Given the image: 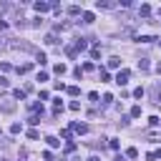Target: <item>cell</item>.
<instances>
[{
  "label": "cell",
  "instance_id": "29",
  "mask_svg": "<svg viewBox=\"0 0 161 161\" xmlns=\"http://www.w3.org/2000/svg\"><path fill=\"white\" fill-rule=\"evenodd\" d=\"M88 98L93 101V103H98V93H96V91H91V93H88Z\"/></svg>",
  "mask_w": 161,
  "mask_h": 161
},
{
  "label": "cell",
  "instance_id": "31",
  "mask_svg": "<svg viewBox=\"0 0 161 161\" xmlns=\"http://www.w3.org/2000/svg\"><path fill=\"white\" fill-rule=\"evenodd\" d=\"M154 156H156V159H161V149H156V151H154Z\"/></svg>",
  "mask_w": 161,
  "mask_h": 161
},
{
  "label": "cell",
  "instance_id": "10",
  "mask_svg": "<svg viewBox=\"0 0 161 161\" xmlns=\"http://www.w3.org/2000/svg\"><path fill=\"white\" fill-rule=\"evenodd\" d=\"M53 71H55L58 76H63V73L68 71V66H66V63H55V68H53Z\"/></svg>",
  "mask_w": 161,
  "mask_h": 161
},
{
  "label": "cell",
  "instance_id": "34",
  "mask_svg": "<svg viewBox=\"0 0 161 161\" xmlns=\"http://www.w3.org/2000/svg\"><path fill=\"white\" fill-rule=\"evenodd\" d=\"M156 71H159V73H161V63H159V66H156Z\"/></svg>",
  "mask_w": 161,
  "mask_h": 161
},
{
  "label": "cell",
  "instance_id": "6",
  "mask_svg": "<svg viewBox=\"0 0 161 161\" xmlns=\"http://www.w3.org/2000/svg\"><path fill=\"white\" fill-rule=\"evenodd\" d=\"M71 128H73L76 133H88V124H73Z\"/></svg>",
  "mask_w": 161,
  "mask_h": 161
},
{
  "label": "cell",
  "instance_id": "28",
  "mask_svg": "<svg viewBox=\"0 0 161 161\" xmlns=\"http://www.w3.org/2000/svg\"><path fill=\"white\" fill-rule=\"evenodd\" d=\"M108 146H111V149L116 151V149H118V138H111V141H108Z\"/></svg>",
  "mask_w": 161,
  "mask_h": 161
},
{
  "label": "cell",
  "instance_id": "14",
  "mask_svg": "<svg viewBox=\"0 0 161 161\" xmlns=\"http://www.w3.org/2000/svg\"><path fill=\"white\" fill-rule=\"evenodd\" d=\"M93 20H96V15H93L91 10H86V13H83V23H93Z\"/></svg>",
  "mask_w": 161,
  "mask_h": 161
},
{
  "label": "cell",
  "instance_id": "20",
  "mask_svg": "<svg viewBox=\"0 0 161 161\" xmlns=\"http://www.w3.org/2000/svg\"><path fill=\"white\" fill-rule=\"evenodd\" d=\"M13 98H18V101H23V98H25V91H20V88H18V91H13Z\"/></svg>",
  "mask_w": 161,
  "mask_h": 161
},
{
  "label": "cell",
  "instance_id": "17",
  "mask_svg": "<svg viewBox=\"0 0 161 161\" xmlns=\"http://www.w3.org/2000/svg\"><path fill=\"white\" fill-rule=\"evenodd\" d=\"M35 60H38L40 66H46V60H48V58H46V53H40V50H38V53H35Z\"/></svg>",
  "mask_w": 161,
  "mask_h": 161
},
{
  "label": "cell",
  "instance_id": "35",
  "mask_svg": "<svg viewBox=\"0 0 161 161\" xmlns=\"http://www.w3.org/2000/svg\"><path fill=\"white\" fill-rule=\"evenodd\" d=\"M159 46H161V40H159Z\"/></svg>",
  "mask_w": 161,
  "mask_h": 161
},
{
  "label": "cell",
  "instance_id": "2",
  "mask_svg": "<svg viewBox=\"0 0 161 161\" xmlns=\"http://www.w3.org/2000/svg\"><path fill=\"white\" fill-rule=\"evenodd\" d=\"M128 78H131V73H128V71H126V68H121V71H118V73H116V83H118V86H121V88H124V86H126V83H128Z\"/></svg>",
  "mask_w": 161,
  "mask_h": 161
},
{
  "label": "cell",
  "instance_id": "23",
  "mask_svg": "<svg viewBox=\"0 0 161 161\" xmlns=\"http://www.w3.org/2000/svg\"><path fill=\"white\" fill-rule=\"evenodd\" d=\"M131 116L138 118V116H141V106H133V108H131Z\"/></svg>",
  "mask_w": 161,
  "mask_h": 161
},
{
  "label": "cell",
  "instance_id": "16",
  "mask_svg": "<svg viewBox=\"0 0 161 161\" xmlns=\"http://www.w3.org/2000/svg\"><path fill=\"white\" fill-rule=\"evenodd\" d=\"M136 40H138V43H151V40H156V38L154 35H138Z\"/></svg>",
  "mask_w": 161,
  "mask_h": 161
},
{
  "label": "cell",
  "instance_id": "32",
  "mask_svg": "<svg viewBox=\"0 0 161 161\" xmlns=\"http://www.w3.org/2000/svg\"><path fill=\"white\" fill-rule=\"evenodd\" d=\"M88 161H101V159L98 156H88Z\"/></svg>",
  "mask_w": 161,
  "mask_h": 161
},
{
  "label": "cell",
  "instance_id": "21",
  "mask_svg": "<svg viewBox=\"0 0 161 161\" xmlns=\"http://www.w3.org/2000/svg\"><path fill=\"white\" fill-rule=\"evenodd\" d=\"M91 55H93V58H101V46H93V48H91Z\"/></svg>",
  "mask_w": 161,
  "mask_h": 161
},
{
  "label": "cell",
  "instance_id": "8",
  "mask_svg": "<svg viewBox=\"0 0 161 161\" xmlns=\"http://www.w3.org/2000/svg\"><path fill=\"white\" fill-rule=\"evenodd\" d=\"M138 15H141V18H149V15H151V5H141V8H138Z\"/></svg>",
  "mask_w": 161,
  "mask_h": 161
},
{
  "label": "cell",
  "instance_id": "18",
  "mask_svg": "<svg viewBox=\"0 0 161 161\" xmlns=\"http://www.w3.org/2000/svg\"><path fill=\"white\" fill-rule=\"evenodd\" d=\"M126 156H128V159H138V149H133V146L126 149Z\"/></svg>",
  "mask_w": 161,
  "mask_h": 161
},
{
  "label": "cell",
  "instance_id": "3",
  "mask_svg": "<svg viewBox=\"0 0 161 161\" xmlns=\"http://www.w3.org/2000/svg\"><path fill=\"white\" fill-rule=\"evenodd\" d=\"M96 8H103V10H113V8H116V3H111V0H98V3H96Z\"/></svg>",
  "mask_w": 161,
  "mask_h": 161
},
{
  "label": "cell",
  "instance_id": "7",
  "mask_svg": "<svg viewBox=\"0 0 161 161\" xmlns=\"http://www.w3.org/2000/svg\"><path fill=\"white\" fill-rule=\"evenodd\" d=\"M33 8H35V10H38V13H46V10H50V8H53V5H50V3H35V5H33Z\"/></svg>",
  "mask_w": 161,
  "mask_h": 161
},
{
  "label": "cell",
  "instance_id": "5",
  "mask_svg": "<svg viewBox=\"0 0 161 161\" xmlns=\"http://www.w3.org/2000/svg\"><path fill=\"white\" fill-rule=\"evenodd\" d=\"M73 46H76V50H86V48H88L86 38H76V40H73Z\"/></svg>",
  "mask_w": 161,
  "mask_h": 161
},
{
  "label": "cell",
  "instance_id": "4",
  "mask_svg": "<svg viewBox=\"0 0 161 161\" xmlns=\"http://www.w3.org/2000/svg\"><path fill=\"white\" fill-rule=\"evenodd\" d=\"M151 98H154V103H156V106L161 103V88H159V86H154V88H151Z\"/></svg>",
  "mask_w": 161,
  "mask_h": 161
},
{
  "label": "cell",
  "instance_id": "15",
  "mask_svg": "<svg viewBox=\"0 0 161 161\" xmlns=\"http://www.w3.org/2000/svg\"><path fill=\"white\" fill-rule=\"evenodd\" d=\"M138 71H149V58H141L138 60Z\"/></svg>",
  "mask_w": 161,
  "mask_h": 161
},
{
  "label": "cell",
  "instance_id": "22",
  "mask_svg": "<svg viewBox=\"0 0 161 161\" xmlns=\"http://www.w3.org/2000/svg\"><path fill=\"white\" fill-rule=\"evenodd\" d=\"M20 131H23V126H20V124H13V126H10V133H20Z\"/></svg>",
  "mask_w": 161,
  "mask_h": 161
},
{
  "label": "cell",
  "instance_id": "27",
  "mask_svg": "<svg viewBox=\"0 0 161 161\" xmlns=\"http://www.w3.org/2000/svg\"><path fill=\"white\" fill-rule=\"evenodd\" d=\"M68 13H71V15H78V13H80V8H78V5H71V8H68Z\"/></svg>",
  "mask_w": 161,
  "mask_h": 161
},
{
  "label": "cell",
  "instance_id": "19",
  "mask_svg": "<svg viewBox=\"0 0 161 161\" xmlns=\"http://www.w3.org/2000/svg\"><path fill=\"white\" fill-rule=\"evenodd\" d=\"M30 68H33V66H30V63H23V66H18V68H15V71H18V73H28V71H30Z\"/></svg>",
  "mask_w": 161,
  "mask_h": 161
},
{
  "label": "cell",
  "instance_id": "11",
  "mask_svg": "<svg viewBox=\"0 0 161 161\" xmlns=\"http://www.w3.org/2000/svg\"><path fill=\"white\" fill-rule=\"evenodd\" d=\"M46 141H48V146H50V149H58V146H60V141H58L55 136H48Z\"/></svg>",
  "mask_w": 161,
  "mask_h": 161
},
{
  "label": "cell",
  "instance_id": "26",
  "mask_svg": "<svg viewBox=\"0 0 161 161\" xmlns=\"http://www.w3.org/2000/svg\"><path fill=\"white\" fill-rule=\"evenodd\" d=\"M71 151H76V144H73V141H68V144H66V154H71Z\"/></svg>",
  "mask_w": 161,
  "mask_h": 161
},
{
  "label": "cell",
  "instance_id": "1",
  "mask_svg": "<svg viewBox=\"0 0 161 161\" xmlns=\"http://www.w3.org/2000/svg\"><path fill=\"white\" fill-rule=\"evenodd\" d=\"M0 111H3V113H13L15 111V101L8 98V96H3V98H0Z\"/></svg>",
  "mask_w": 161,
  "mask_h": 161
},
{
  "label": "cell",
  "instance_id": "12",
  "mask_svg": "<svg viewBox=\"0 0 161 161\" xmlns=\"http://www.w3.org/2000/svg\"><path fill=\"white\" fill-rule=\"evenodd\" d=\"M66 55H68V58H76V55H78L76 46H66Z\"/></svg>",
  "mask_w": 161,
  "mask_h": 161
},
{
  "label": "cell",
  "instance_id": "9",
  "mask_svg": "<svg viewBox=\"0 0 161 161\" xmlns=\"http://www.w3.org/2000/svg\"><path fill=\"white\" fill-rule=\"evenodd\" d=\"M108 68H121V58H108Z\"/></svg>",
  "mask_w": 161,
  "mask_h": 161
},
{
  "label": "cell",
  "instance_id": "25",
  "mask_svg": "<svg viewBox=\"0 0 161 161\" xmlns=\"http://www.w3.org/2000/svg\"><path fill=\"white\" fill-rule=\"evenodd\" d=\"M149 124H151V126H159V124H161V118H159V116H151V118H149Z\"/></svg>",
  "mask_w": 161,
  "mask_h": 161
},
{
  "label": "cell",
  "instance_id": "13",
  "mask_svg": "<svg viewBox=\"0 0 161 161\" xmlns=\"http://www.w3.org/2000/svg\"><path fill=\"white\" fill-rule=\"evenodd\" d=\"M46 43H48V46H55V43H58V38H55V33H48V35H46Z\"/></svg>",
  "mask_w": 161,
  "mask_h": 161
},
{
  "label": "cell",
  "instance_id": "24",
  "mask_svg": "<svg viewBox=\"0 0 161 161\" xmlns=\"http://www.w3.org/2000/svg\"><path fill=\"white\" fill-rule=\"evenodd\" d=\"M28 124H33V126H38V124H40V116H30V118H28Z\"/></svg>",
  "mask_w": 161,
  "mask_h": 161
},
{
  "label": "cell",
  "instance_id": "33",
  "mask_svg": "<svg viewBox=\"0 0 161 161\" xmlns=\"http://www.w3.org/2000/svg\"><path fill=\"white\" fill-rule=\"evenodd\" d=\"M113 161H126V159H124V156H116V159H113Z\"/></svg>",
  "mask_w": 161,
  "mask_h": 161
},
{
  "label": "cell",
  "instance_id": "30",
  "mask_svg": "<svg viewBox=\"0 0 161 161\" xmlns=\"http://www.w3.org/2000/svg\"><path fill=\"white\" fill-rule=\"evenodd\" d=\"M68 93H71V96H78L80 91H78V86H71V88H68Z\"/></svg>",
  "mask_w": 161,
  "mask_h": 161
}]
</instances>
